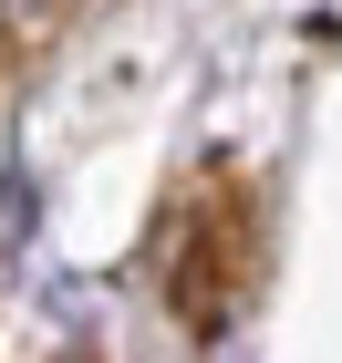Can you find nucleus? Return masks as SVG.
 Wrapping results in <instances>:
<instances>
[{"instance_id":"f257e3e1","label":"nucleus","mask_w":342,"mask_h":363,"mask_svg":"<svg viewBox=\"0 0 342 363\" xmlns=\"http://www.w3.org/2000/svg\"><path fill=\"white\" fill-rule=\"evenodd\" d=\"M249 259H259L249 208L239 197H207L198 218H187V250H176V311L198 333H218L228 311H239V291H249Z\"/></svg>"},{"instance_id":"f03ea898","label":"nucleus","mask_w":342,"mask_h":363,"mask_svg":"<svg viewBox=\"0 0 342 363\" xmlns=\"http://www.w3.org/2000/svg\"><path fill=\"white\" fill-rule=\"evenodd\" d=\"M0 11H31V0H0Z\"/></svg>"}]
</instances>
